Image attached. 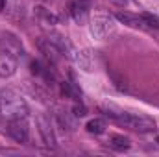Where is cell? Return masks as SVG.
Returning a JSON list of instances; mask_svg holds the SVG:
<instances>
[{"label":"cell","instance_id":"obj_1","mask_svg":"<svg viewBox=\"0 0 159 157\" xmlns=\"http://www.w3.org/2000/svg\"><path fill=\"white\" fill-rule=\"evenodd\" d=\"M0 113L6 118H26L28 105L26 102L11 89H0Z\"/></svg>","mask_w":159,"mask_h":157},{"label":"cell","instance_id":"obj_2","mask_svg":"<svg viewBox=\"0 0 159 157\" xmlns=\"http://www.w3.org/2000/svg\"><path fill=\"white\" fill-rule=\"evenodd\" d=\"M119 124H124V126H128V128H131L135 131H143V133L156 129V122L152 118L143 117V115H133V113H124L120 117Z\"/></svg>","mask_w":159,"mask_h":157},{"label":"cell","instance_id":"obj_3","mask_svg":"<svg viewBox=\"0 0 159 157\" xmlns=\"http://www.w3.org/2000/svg\"><path fill=\"white\" fill-rule=\"evenodd\" d=\"M0 50L6 52V54H9V56H13L15 59H19V57L24 56L22 43H20V39L15 34H11V32H2L0 34Z\"/></svg>","mask_w":159,"mask_h":157},{"label":"cell","instance_id":"obj_4","mask_svg":"<svg viewBox=\"0 0 159 157\" xmlns=\"http://www.w3.org/2000/svg\"><path fill=\"white\" fill-rule=\"evenodd\" d=\"M115 32V22L111 17L106 15H96L91 20V35L94 39H106L109 34Z\"/></svg>","mask_w":159,"mask_h":157},{"label":"cell","instance_id":"obj_5","mask_svg":"<svg viewBox=\"0 0 159 157\" xmlns=\"http://www.w3.org/2000/svg\"><path fill=\"white\" fill-rule=\"evenodd\" d=\"M7 133L17 142H26L28 141V124H26V118H11L7 122Z\"/></svg>","mask_w":159,"mask_h":157},{"label":"cell","instance_id":"obj_6","mask_svg":"<svg viewBox=\"0 0 159 157\" xmlns=\"http://www.w3.org/2000/svg\"><path fill=\"white\" fill-rule=\"evenodd\" d=\"M17 72V59L0 50V78H11Z\"/></svg>","mask_w":159,"mask_h":157},{"label":"cell","instance_id":"obj_7","mask_svg":"<svg viewBox=\"0 0 159 157\" xmlns=\"http://www.w3.org/2000/svg\"><path fill=\"white\" fill-rule=\"evenodd\" d=\"M37 126H39V133L44 141L46 146H56V139H54V131L50 128V120L44 117V115H39L37 117Z\"/></svg>","mask_w":159,"mask_h":157},{"label":"cell","instance_id":"obj_8","mask_svg":"<svg viewBox=\"0 0 159 157\" xmlns=\"http://www.w3.org/2000/svg\"><path fill=\"white\" fill-rule=\"evenodd\" d=\"M70 13L74 17V20L78 24H85L87 19H89V6L85 0H78V2H72L70 4Z\"/></svg>","mask_w":159,"mask_h":157},{"label":"cell","instance_id":"obj_9","mask_svg":"<svg viewBox=\"0 0 159 157\" xmlns=\"http://www.w3.org/2000/svg\"><path fill=\"white\" fill-rule=\"evenodd\" d=\"M37 46H39L41 52L44 54V57H46L48 61H52V63H56V61H57V57L61 56V52L56 48V44H54L50 39H39Z\"/></svg>","mask_w":159,"mask_h":157},{"label":"cell","instance_id":"obj_10","mask_svg":"<svg viewBox=\"0 0 159 157\" xmlns=\"http://www.w3.org/2000/svg\"><path fill=\"white\" fill-rule=\"evenodd\" d=\"M74 59L80 65V69L85 70V72H91L94 69V56H93L91 50H80V52H76Z\"/></svg>","mask_w":159,"mask_h":157},{"label":"cell","instance_id":"obj_11","mask_svg":"<svg viewBox=\"0 0 159 157\" xmlns=\"http://www.w3.org/2000/svg\"><path fill=\"white\" fill-rule=\"evenodd\" d=\"M117 20L122 22V24H126V26H131V28H141V26H144L143 20H141V17H137V15H133V13H128V11H119V13H117Z\"/></svg>","mask_w":159,"mask_h":157},{"label":"cell","instance_id":"obj_12","mask_svg":"<svg viewBox=\"0 0 159 157\" xmlns=\"http://www.w3.org/2000/svg\"><path fill=\"white\" fill-rule=\"evenodd\" d=\"M109 144H111L115 150H119V152H124V150H128V148L131 146L129 139H128V137H124V135H111Z\"/></svg>","mask_w":159,"mask_h":157},{"label":"cell","instance_id":"obj_13","mask_svg":"<svg viewBox=\"0 0 159 157\" xmlns=\"http://www.w3.org/2000/svg\"><path fill=\"white\" fill-rule=\"evenodd\" d=\"M87 131L89 133H94V135H102L104 131H106V122L102 120V118H93V120H89L87 122Z\"/></svg>","mask_w":159,"mask_h":157},{"label":"cell","instance_id":"obj_14","mask_svg":"<svg viewBox=\"0 0 159 157\" xmlns=\"http://www.w3.org/2000/svg\"><path fill=\"white\" fill-rule=\"evenodd\" d=\"M35 13L39 15L46 24H57V17H56L54 13H50L48 9H44L43 6H37V7H35Z\"/></svg>","mask_w":159,"mask_h":157},{"label":"cell","instance_id":"obj_15","mask_svg":"<svg viewBox=\"0 0 159 157\" xmlns=\"http://www.w3.org/2000/svg\"><path fill=\"white\" fill-rule=\"evenodd\" d=\"M141 20H143L144 26H150V28L159 30V17H156V15H152V13H143V15H141Z\"/></svg>","mask_w":159,"mask_h":157},{"label":"cell","instance_id":"obj_16","mask_svg":"<svg viewBox=\"0 0 159 157\" xmlns=\"http://www.w3.org/2000/svg\"><path fill=\"white\" fill-rule=\"evenodd\" d=\"M61 94L67 96V98H74L76 96V92H74V89H72V85L69 81H61Z\"/></svg>","mask_w":159,"mask_h":157},{"label":"cell","instance_id":"obj_17","mask_svg":"<svg viewBox=\"0 0 159 157\" xmlns=\"http://www.w3.org/2000/svg\"><path fill=\"white\" fill-rule=\"evenodd\" d=\"M72 113H74V117L81 118V117H85V115H87V107H85L83 104H80V102H76V104L72 105Z\"/></svg>","mask_w":159,"mask_h":157},{"label":"cell","instance_id":"obj_18","mask_svg":"<svg viewBox=\"0 0 159 157\" xmlns=\"http://www.w3.org/2000/svg\"><path fill=\"white\" fill-rule=\"evenodd\" d=\"M30 70H32V74H35V76H41L44 69L41 67L39 61H32V63H30Z\"/></svg>","mask_w":159,"mask_h":157},{"label":"cell","instance_id":"obj_19","mask_svg":"<svg viewBox=\"0 0 159 157\" xmlns=\"http://www.w3.org/2000/svg\"><path fill=\"white\" fill-rule=\"evenodd\" d=\"M115 6H119V7H124V6H128V0H111Z\"/></svg>","mask_w":159,"mask_h":157},{"label":"cell","instance_id":"obj_20","mask_svg":"<svg viewBox=\"0 0 159 157\" xmlns=\"http://www.w3.org/2000/svg\"><path fill=\"white\" fill-rule=\"evenodd\" d=\"M4 4H6V0H0V11L4 9Z\"/></svg>","mask_w":159,"mask_h":157},{"label":"cell","instance_id":"obj_21","mask_svg":"<svg viewBox=\"0 0 159 157\" xmlns=\"http://www.w3.org/2000/svg\"><path fill=\"white\" fill-rule=\"evenodd\" d=\"M156 141H157V144H159V137H157V139H156Z\"/></svg>","mask_w":159,"mask_h":157}]
</instances>
